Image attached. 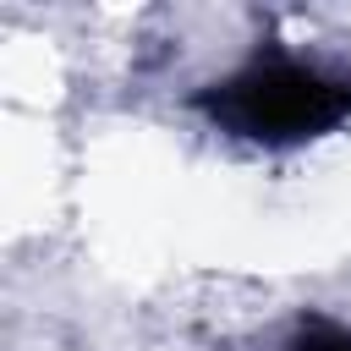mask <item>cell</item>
I'll use <instances>...</instances> for the list:
<instances>
[{
  "label": "cell",
  "mask_w": 351,
  "mask_h": 351,
  "mask_svg": "<svg viewBox=\"0 0 351 351\" xmlns=\"http://www.w3.org/2000/svg\"><path fill=\"white\" fill-rule=\"evenodd\" d=\"M203 110L236 137L302 143L351 115V82L296 60H258L225 77L214 93H203Z\"/></svg>",
  "instance_id": "6da1fadb"
},
{
  "label": "cell",
  "mask_w": 351,
  "mask_h": 351,
  "mask_svg": "<svg viewBox=\"0 0 351 351\" xmlns=\"http://www.w3.org/2000/svg\"><path fill=\"white\" fill-rule=\"evenodd\" d=\"M296 351H351V329H329V324H318V329H307V335L296 340Z\"/></svg>",
  "instance_id": "7a4b0ae2"
}]
</instances>
